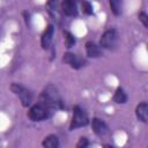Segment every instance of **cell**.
Masks as SVG:
<instances>
[{
	"mask_svg": "<svg viewBox=\"0 0 148 148\" xmlns=\"http://www.w3.org/2000/svg\"><path fill=\"white\" fill-rule=\"evenodd\" d=\"M39 104L44 105L49 110H61L64 109V101L53 84H47L39 95Z\"/></svg>",
	"mask_w": 148,
	"mask_h": 148,
	"instance_id": "cell-1",
	"label": "cell"
},
{
	"mask_svg": "<svg viewBox=\"0 0 148 148\" xmlns=\"http://www.w3.org/2000/svg\"><path fill=\"white\" fill-rule=\"evenodd\" d=\"M88 124H89V118H88L87 112L80 105H75L73 108V116H72V120L69 124V131L87 126Z\"/></svg>",
	"mask_w": 148,
	"mask_h": 148,
	"instance_id": "cell-2",
	"label": "cell"
},
{
	"mask_svg": "<svg viewBox=\"0 0 148 148\" xmlns=\"http://www.w3.org/2000/svg\"><path fill=\"white\" fill-rule=\"evenodd\" d=\"M10 90H12V92H14L18 97V99H20V102H21V104H22L23 108H28V106L31 105L32 94L24 86H22L21 83L13 82L10 84Z\"/></svg>",
	"mask_w": 148,
	"mask_h": 148,
	"instance_id": "cell-3",
	"label": "cell"
},
{
	"mask_svg": "<svg viewBox=\"0 0 148 148\" xmlns=\"http://www.w3.org/2000/svg\"><path fill=\"white\" fill-rule=\"evenodd\" d=\"M27 116L31 121H43L50 117V110L44 105L37 103L30 106Z\"/></svg>",
	"mask_w": 148,
	"mask_h": 148,
	"instance_id": "cell-4",
	"label": "cell"
},
{
	"mask_svg": "<svg viewBox=\"0 0 148 148\" xmlns=\"http://www.w3.org/2000/svg\"><path fill=\"white\" fill-rule=\"evenodd\" d=\"M118 40V34L114 29H109L106 31H104V34L102 35L101 39H99V46L102 49H106V50H111L116 46Z\"/></svg>",
	"mask_w": 148,
	"mask_h": 148,
	"instance_id": "cell-5",
	"label": "cell"
},
{
	"mask_svg": "<svg viewBox=\"0 0 148 148\" xmlns=\"http://www.w3.org/2000/svg\"><path fill=\"white\" fill-rule=\"evenodd\" d=\"M62 61L67 65H69L72 68L74 69H80L81 67H83L86 65V60L81 57H79L77 54H74L72 52H66L64 53L62 57Z\"/></svg>",
	"mask_w": 148,
	"mask_h": 148,
	"instance_id": "cell-6",
	"label": "cell"
},
{
	"mask_svg": "<svg viewBox=\"0 0 148 148\" xmlns=\"http://www.w3.org/2000/svg\"><path fill=\"white\" fill-rule=\"evenodd\" d=\"M53 34H54V25L47 24V27L45 28V30L43 31V34L40 36V45H42L43 50H47L51 46Z\"/></svg>",
	"mask_w": 148,
	"mask_h": 148,
	"instance_id": "cell-7",
	"label": "cell"
},
{
	"mask_svg": "<svg viewBox=\"0 0 148 148\" xmlns=\"http://www.w3.org/2000/svg\"><path fill=\"white\" fill-rule=\"evenodd\" d=\"M91 130L98 136H104V135H106L109 133L108 125L102 119H99L97 117H95V118L91 119Z\"/></svg>",
	"mask_w": 148,
	"mask_h": 148,
	"instance_id": "cell-8",
	"label": "cell"
},
{
	"mask_svg": "<svg viewBox=\"0 0 148 148\" xmlns=\"http://www.w3.org/2000/svg\"><path fill=\"white\" fill-rule=\"evenodd\" d=\"M60 9L61 13L65 14L66 16L73 17L77 15V8H76V2L74 0H64L60 3Z\"/></svg>",
	"mask_w": 148,
	"mask_h": 148,
	"instance_id": "cell-9",
	"label": "cell"
},
{
	"mask_svg": "<svg viewBox=\"0 0 148 148\" xmlns=\"http://www.w3.org/2000/svg\"><path fill=\"white\" fill-rule=\"evenodd\" d=\"M86 52H87V56L89 58H98L102 56L101 47L91 40H88L86 43Z\"/></svg>",
	"mask_w": 148,
	"mask_h": 148,
	"instance_id": "cell-10",
	"label": "cell"
},
{
	"mask_svg": "<svg viewBox=\"0 0 148 148\" xmlns=\"http://www.w3.org/2000/svg\"><path fill=\"white\" fill-rule=\"evenodd\" d=\"M135 116H136V118L140 121L147 123V120H148V104L146 102H142V103L136 105V108H135Z\"/></svg>",
	"mask_w": 148,
	"mask_h": 148,
	"instance_id": "cell-11",
	"label": "cell"
},
{
	"mask_svg": "<svg viewBox=\"0 0 148 148\" xmlns=\"http://www.w3.org/2000/svg\"><path fill=\"white\" fill-rule=\"evenodd\" d=\"M42 146L43 148H59L60 142L56 134H49L42 141Z\"/></svg>",
	"mask_w": 148,
	"mask_h": 148,
	"instance_id": "cell-12",
	"label": "cell"
},
{
	"mask_svg": "<svg viewBox=\"0 0 148 148\" xmlns=\"http://www.w3.org/2000/svg\"><path fill=\"white\" fill-rule=\"evenodd\" d=\"M112 101L117 104H125L127 102V95L125 92V90L121 88V87H118L113 94V97H112Z\"/></svg>",
	"mask_w": 148,
	"mask_h": 148,
	"instance_id": "cell-13",
	"label": "cell"
},
{
	"mask_svg": "<svg viewBox=\"0 0 148 148\" xmlns=\"http://www.w3.org/2000/svg\"><path fill=\"white\" fill-rule=\"evenodd\" d=\"M109 5H110L111 12L116 16H118V15L121 14V7H123V2L121 1H119V0H110Z\"/></svg>",
	"mask_w": 148,
	"mask_h": 148,
	"instance_id": "cell-14",
	"label": "cell"
},
{
	"mask_svg": "<svg viewBox=\"0 0 148 148\" xmlns=\"http://www.w3.org/2000/svg\"><path fill=\"white\" fill-rule=\"evenodd\" d=\"M64 40H65V45H66L67 49L73 47L75 45V42H76L75 40V37L69 31H67V30L64 31Z\"/></svg>",
	"mask_w": 148,
	"mask_h": 148,
	"instance_id": "cell-15",
	"label": "cell"
},
{
	"mask_svg": "<svg viewBox=\"0 0 148 148\" xmlns=\"http://www.w3.org/2000/svg\"><path fill=\"white\" fill-rule=\"evenodd\" d=\"M81 9H82V13L84 15H92V13H94L92 6L89 1H82L81 2Z\"/></svg>",
	"mask_w": 148,
	"mask_h": 148,
	"instance_id": "cell-16",
	"label": "cell"
},
{
	"mask_svg": "<svg viewBox=\"0 0 148 148\" xmlns=\"http://www.w3.org/2000/svg\"><path fill=\"white\" fill-rule=\"evenodd\" d=\"M88 146H89V140H88V138L81 136V138L79 139V141L76 142L75 148H88Z\"/></svg>",
	"mask_w": 148,
	"mask_h": 148,
	"instance_id": "cell-17",
	"label": "cell"
},
{
	"mask_svg": "<svg viewBox=\"0 0 148 148\" xmlns=\"http://www.w3.org/2000/svg\"><path fill=\"white\" fill-rule=\"evenodd\" d=\"M138 17H139V21L143 24V27L145 28H148V15L145 12H140L138 14Z\"/></svg>",
	"mask_w": 148,
	"mask_h": 148,
	"instance_id": "cell-18",
	"label": "cell"
},
{
	"mask_svg": "<svg viewBox=\"0 0 148 148\" xmlns=\"http://www.w3.org/2000/svg\"><path fill=\"white\" fill-rule=\"evenodd\" d=\"M102 147H103V148H114L113 146H111V145H109V143H103Z\"/></svg>",
	"mask_w": 148,
	"mask_h": 148,
	"instance_id": "cell-19",
	"label": "cell"
}]
</instances>
